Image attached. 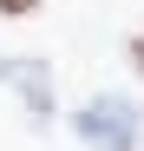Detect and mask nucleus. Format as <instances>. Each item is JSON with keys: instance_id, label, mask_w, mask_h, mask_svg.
Wrapping results in <instances>:
<instances>
[{"instance_id": "obj_3", "label": "nucleus", "mask_w": 144, "mask_h": 151, "mask_svg": "<svg viewBox=\"0 0 144 151\" xmlns=\"http://www.w3.org/2000/svg\"><path fill=\"white\" fill-rule=\"evenodd\" d=\"M0 13H7V20H33V13H39V0H0Z\"/></svg>"}, {"instance_id": "obj_4", "label": "nucleus", "mask_w": 144, "mask_h": 151, "mask_svg": "<svg viewBox=\"0 0 144 151\" xmlns=\"http://www.w3.org/2000/svg\"><path fill=\"white\" fill-rule=\"evenodd\" d=\"M131 59H138V72H144V33H138V40H131Z\"/></svg>"}, {"instance_id": "obj_2", "label": "nucleus", "mask_w": 144, "mask_h": 151, "mask_svg": "<svg viewBox=\"0 0 144 151\" xmlns=\"http://www.w3.org/2000/svg\"><path fill=\"white\" fill-rule=\"evenodd\" d=\"M0 86H13V92H20V105L33 112V125H53V118H59V92H53V72H46V59L0 53Z\"/></svg>"}, {"instance_id": "obj_1", "label": "nucleus", "mask_w": 144, "mask_h": 151, "mask_svg": "<svg viewBox=\"0 0 144 151\" xmlns=\"http://www.w3.org/2000/svg\"><path fill=\"white\" fill-rule=\"evenodd\" d=\"M72 132H79L85 151H138L144 138V112L125 92H92L79 112H72Z\"/></svg>"}]
</instances>
